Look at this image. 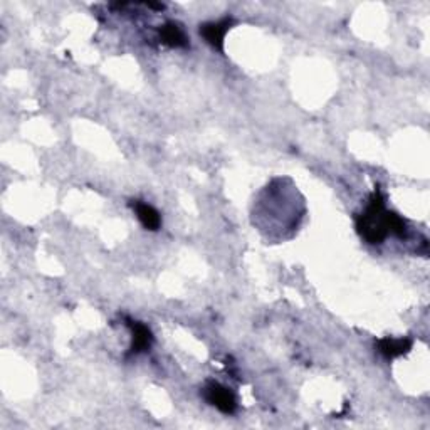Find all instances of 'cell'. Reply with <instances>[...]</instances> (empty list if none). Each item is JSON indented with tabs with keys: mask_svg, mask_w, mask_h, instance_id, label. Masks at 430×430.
Returning a JSON list of instances; mask_svg holds the SVG:
<instances>
[{
	"mask_svg": "<svg viewBox=\"0 0 430 430\" xmlns=\"http://www.w3.org/2000/svg\"><path fill=\"white\" fill-rule=\"evenodd\" d=\"M357 229L368 244H382L388 234L405 236L407 224L395 212L387 210L382 192L375 190L365 212L357 217Z\"/></svg>",
	"mask_w": 430,
	"mask_h": 430,
	"instance_id": "1",
	"label": "cell"
},
{
	"mask_svg": "<svg viewBox=\"0 0 430 430\" xmlns=\"http://www.w3.org/2000/svg\"><path fill=\"white\" fill-rule=\"evenodd\" d=\"M203 398H205L210 405H214L217 410L222 412V414L230 415L237 409L236 395L230 392V388L217 382L207 383V387L203 388Z\"/></svg>",
	"mask_w": 430,
	"mask_h": 430,
	"instance_id": "2",
	"label": "cell"
},
{
	"mask_svg": "<svg viewBox=\"0 0 430 430\" xmlns=\"http://www.w3.org/2000/svg\"><path fill=\"white\" fill-rule=\"evenodd\" d=\"M232 24L234 20L229 19V17L217 22H208V24L201 25V35L212 47L224 51V37Z\"/></svg>",
	"mask_w": 430,
	"mask_h": 430,
	"instance_id": "3",
	"label": "cell"
},
{
	"mask_svg": "<svg viewBox=\"0 0 430 430\" xmlns=\"http://www.w3.org/2000/svg\"><path fill=\"white\" fill-rule=\"evenodd\" d=\"M128 326L131 330V347L130 354H140L152 348L153 335L148 326H145L140 321H128Z\"/></svg>",
	"mask_w": 430,
	"mask_h": 430,
	"instance_id": "4",
	"label": "cell"
},
{
	"mask_svg": "<svg viewBox=\"0 0 430 430\" xmlns=\"http://www.w3.org/2000/svg\"><path fill=\"white\" fill-rule=\"evenodd\" d=\"M412 345L414 341L410 338H383L376 343V348L387 360H393V358L409 353Z\"/></svg>",
	"mask_w": 430,
	"mask_h": 430,
	"instance_id": "5",
	"label": "cell"
},
{
	"mask_svg": "<svg viewBox=\"0 0 430 430\" xmlns=\"http://www.w3.org/2000/svg\"><path fill=\"white\" fill-rule=\"evenodd\" d=\"M131 207L133 210L136 212V217H138L141 225H143L146 230H158L162 227V217H160V212L157 208L141 201H133Z\"/></svg>",
	"mask_w": 430,
	"mask_h": 430,
	"instance_id": "6",
	"label": "cell"
},
{
	"mask_svg": "<svg viewBox=\"0 0 430 430\" xmlns=\"http://www.w3.org/2000/svg\"><path fill=\"white\" fill-rule=\"evenodd\" d=\"M160 41L165 44L168 47H187L189 46V37L185 35L184 29L180 28L177 22H167L165 25H162L158 30Z\"/></svg>",
	"mask_w": 430,
	"mask_h": 430,
	"instance_id": "7",
	"label": "cell"
}]
</instances>
